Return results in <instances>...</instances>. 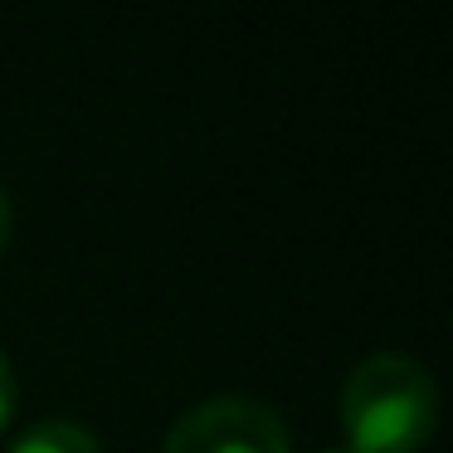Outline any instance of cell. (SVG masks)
I'll return each instance as SVG.
<instances>
[{
	"mask_svg": "<svg viewBox=\"0 0 453 453\" xmlns=\"http://www.w3.org/2000/svg\"><path fill=\"white\" fill-rule=\"evenodd\" d=\"M342 424L351 453H414L439 424L434 375L414 356L375 351L346 375Z\"/></svg>",
	"mask_w": 453,
	"mask_h": 453,
	"instance_id": "1",
	"label": "cell"
},
{
	"mask_svg": "<svg viewBox=\"0 0 453 453\" xmlns=\"http://www.w3.org/2000/svg\"><path fill=\"white\" fill-rule=\"evenodd\" d=\"M161 453H288V424L258 395H210L171 424Z\"/></svg>",
	"mask_w": 453,
	"mask_h": 453,
	"instance_id": "2",
	"label": "cell"
},
{
	"mask_svg": "<svg viewBox=\"0 0 453 453\" xmlns=\"http://www.w3.org/2000/svg\"><path fill=\"white\" fill-rule=\"evenodd\" d=\"M11 453H103L88 424L79 419H35L15 434Z\"/></svg>",
	"mask_w": 453,
	"mask_h": 453,
	"instance_id": "3",
	"label": "cell"
},
{
	"mask_svg": "<svg viewBox=\"0 0 453 453\" xmlns=\"http://www.w3.org/2000/svg\"><path fill=\"white\" fill-rule=\"evenodd\" d=\"M15 410V371H11V356L0 351V424L11 419Z\"/></svg>",
	"mask_w": 453,
	"mask_h": 453,
	"instance_id": "4",
	"label": "cell"
},
{
	"mask_svg": "<svg viewBox=\"0 0 453 453\" xmlns=\"http://www.w3.org/2000/svg\"><path fill=\"white\" fill-rule=\"evenodd\" d=\"M11 219H15V210H11V196H5V186H0V244L11 239Z\"/></svg>",
	"mask_w": 453,
	"mask_h": 453,
	"instance_id": "5",
	"label": "cell"
},
{
	"mask_svg": "<svg viewBox=\"0 0 453 453\" xmlns=\"http://www.w3.org/2000/svg\"><path fill=\"white\" fill-rule=\"evenodd\" d=\"M322 453H351V449H322Z\"/></svg>",
	"mask_w": 453,
	"mask_h": 453,
	"instance_id": "6",
	"label": "cell"
}]
</instances>
